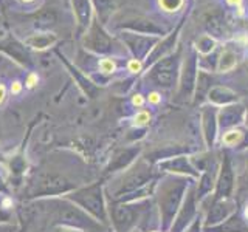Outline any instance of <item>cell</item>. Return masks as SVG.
<instances>
[{
    "instance_id": "cell-1",
    "label": "cell",
    "mask_w": 248,
    "mask_h": 232,
    "mask_svg": "<svg viewBox=\"0 0 248 232\" xmlns=\"http://www.w3.org/2000/svg\"><path fill=\"white\" fill-rule=\"evenodd\" d=\"M188 190V180L183 176L166 178L161 184L158 192V207L161 215V226L165 231H169L172 226L174 218L183 203V197Z\"/></svg>"
},
{
    "instance_id": "cell-2",
    "label": "cell",
    "mask_w": 248,
    "mask_h": 232,
    "mask_svg": "<svg viewBox=\"0 0 248 232\" xmlns=\"http://www.w3.org/2000/svg\"><path fill=\"white\" fill-rule=\"evenodd\" d=\"M68 200L75 201V204L81 206L87 214L93 215L96 220L107 223V211L103 198V188L101 183L92 184L89 188H84L68 195Z\"/></svg>"
},
{
    "instance_id": "cell-3",
    "label": "cell",
    "mask_w": 248,
    "mask_h": 232,
    "mask_svg": "<svg viewBox=\"0 0 248 232\" xmlns=\"http://www.w3.org/2000/svg\"><path fill=\"white\" fill-rule=\"evenodd\" d=\"M56 217L62 224H67V226L72 228H79L89 232H99L103 229L101 224L93 220L87 212L70 203H59V207L56 209Z\"/></svg>"
},
{
    "instance_id": "cell-4",
    "label": "cell",
    "mask_w": 248,
    "mask_h": 232,
    "mask_svg": "<svg viewBox=\"0 0 248 232\" xmlns=\"http://www.w3.org/2000/svg\"><path fill=\"white\" fill-rule=\"evenodd\" d=\"M152 180V169L149 164L146 162H138L137 166L132 167L129 172L124 175V178L120 183V188L115 190L113 198L115 200H121L124 195H129V193L140 190Z\"/></svg>"
},
{
    "instance_id": "cell-5",
    "label": "cell",
    "mask_w": 248,
    "mask_h": 232,
    "mask_svg": "<svg viewBox=\"0 0 248 232\" xmlns=\"http://www.w3.org/2000/svg\"><path fill=\"white\" fill-rule=\"evenodd\" d=\"M75 188L73 183H70L65 176L58 174H45L37 178V181L31 188V195H56V193H65Z\"/></svg>"
},
{
    "instance_id": "cell-6",
    "label": "cell",
    "mask_w": 248,
    "mask_h": 232,
    "mask_svg": "<svg viewBox=\"0 0 248 232\" xmlns=\"http://www.w3.org/2000/svg\"><path fill=\"white\" fill-rule=\"evenodd\" d=\"M138 207L129 203H113L112 206V223L116 232H129L135 226L138 218Z\"/></svg>"
},
{
    "instance_id": "cell-7",
    "label": "cell",
    "mask_w": 248,
    "mask_h": 232,
    "mask_svg": "<svg viewBox=\"0 0 248 232\" xmlns=\"http://www.w3.org/2000/svg\"><path fill=\"white\" fill-rule=\"evenodd\" d=\"M232 190H234V170H232L230 157L225 153L216 180V200L231 198Z\"/></svg>"
},
{
    "instance_id": "cell-8",
    "label": "cell",
    "mask_w": 248,
    "mask_h": 232,
    "mask_svg": "<svg viewBox=\"0 0 248 232\" xmlns=\"http://www.w3.org/2000/svg\"><path fill=\"white\" fill-rule=\"evenodd\" d=\"M196 201H197L196 190L194 189L186 190V197L183 198V203L175 215L172 226L169 229L170 232H183L186 226H189L194 215H196Z\"/></svg>"
},
{
    "instance_id": "cell-9",
    "label": "cell",
    "mask_w": 248,
    "mask_h": 232,
    "mask_svg": "<svg viewBox=\"0 0 248 232\" xmlns=\"http://www.w3.org/2000/svg\"><path fill=\"white\" fill-rule=\"evenodd\" d=\"M236 211V204L234 201L231 198H225V200H214V203L211 206L208 212V217H206V228H213V226H217V224L223 223L227 218L234 214Z\"/></svg>"
},
{
    "instance_id": "cell-10",
    "label": "cell",
    "mask_w": 248,
    "mask_h": 232,
    "mask_svg": "<svg viewBox=\"0 0 248 232\" xmlns=\"http://www.w3.org/2000/svg\"><path fill=\"white\" fill-rule=\"evenodd\" d=\"M160 169L166 170V172H170V174H177V175L199 176V172L196 170V167L192 166L191 158H188V157L169 158L166 161L160 162Z\"/></svg>"
},
{
    "instance_id": "cell-11",
    "label": "cell",
    "mask_w": 248,
    "mask_h": 232,
    "mask_svg": "<svg viewBox=\"0 0 248 232\" xmlns=\"http://www.w3.org/2000/svg\"><path fill=\"white\" fill-rule=\"evenodd\" d=\"M138 153H140V147H126V149L115 152V155L107 166V172L112 174L123 169H127L130 162L138 157Z\"/></svg>"
},
{
    "instance_id": "cell-12",
    "label": "cell",
    "mask_w": 248,
    "mask_h": 232,
    "mask_svg": "<svg viewBox=\"0 0 248 232\" xmlns=\"http://www.w3.org/2000/svg\"><path fill=\"white\" fill-rule=\"evenodd\" d=\"M245 110L242 105H230L225 107L219 113V124L222 129H231L236 127L237 124L244 119Z\"/></svg>"
},
{
    "instance_id": "cell-13",
    "label": "cell",
    "mask_w": 248,
    "mask_h": 232,
    "mask_svg": "<svg viewBox=\"0 0 248 232\" xmlns=\"http://www.w3.org/2000/svg\"><path fill=\"white\" fill-rule=\"evenodd\" d=\"M202 119H203V136L208 147L214 145L216 131H217V119H216V110L213 107H205L202 112Z\"/></svg>"
},
{
    "instance_id": "cell-14",
    "label": "cell",
    "mask_w": 248,
    "mask_h": 232,
    "mask_svg": "<svg viewBox=\"0 0 248 232\" xmlns=\"http://www.w3.org/2000/svg\"><path fill=\"white\" fill-rule=\"evenodd\" d=\"M208 232H248V224L244 221L240 214L234 212L223 223L213 228H208Z\"/></svg>"
},
{
    "instance_id": "cell-15",
    "label": "cell",
    "mask_w": 248,
    "mask_h": 232,
    "mask_svg": "<svg viewBox=\"0 0 248 232\" xmlns=\"http://www.w3.org/2000/svg\"><path fill=\"white\" fill-rule=\"evenodd\" d=\"M216 180H217L216 166H209L206 170H203V174H202L200 180H199L197 190H196V195H197L199 200H200V198H203V197H206L208 193L214 189Z\"/></svg>"
},
{
    "instance_id": "cell-16",
    "label": "cell",
    "mask_w": 248,
    "mask_h": 232,
    "mask_svg": "<svg viewBox=\"0 0 248 232\" xmlns=\"http://www.w3.org/2000/svg\"><path fill=\"white\" fill-rule=\"evenodd\" d=\"M194 77H196V60H189L185 65V72L182 77V95L183 96H191L192 88H194Z\"/></svg>"
},
{
    "instance_id": "cell-17",
    "label": "cell",
    "mask_w": 248,
    "mask_h": 232,
    "mask_svg": "<svg viewBox=\"0 0 248 232\" xmlns=\"http://www.w3.org/2000/svg\"><path fill=\"white\" fill-rule=\"evenodd\" d=\"M209 99L216 104H230L237 99L236 93L227 87H214L209 90Z\"/></svg>"
},
{
    "instance_id": "cell-18",
    "label": "cell",
    "mask_w": 248,
    "mask_h": 232,
    "mask_svg": "<svg viewBox=\"0 0 248 232\" xmlns=\"http://www.w3.org/2000/svg\"><path fill=\"white\" fill-rule=\"evenodd\" d=\"M222 141L227 145H240V147H247L248 141H247V133L242 130H230L223 135Z\"/></svg>"
},
{
    "instance_id": "cell-19",
    "label": "cell",
    "mask_w": 248,
    "mask_h": 232,
    "mask_svg": "<svg viewBox=\"0 0 248 232\" xmlns=\"http://www.w3.org/2000/svg\"><path fill=\"white\" fill-rule=\"evenodd\" d=\"M154 79L161 87H172L175 82V72L172 68H165V70H158L154 74Z\"/></svg>"
},
{
    "instance_id": "cell-20",
    "label": "cell",
    "mask_w": 248,
    "mask_h": 232,
    "mask_svg": "<svg viewBox=\"0 0 248 232\" xmlns=\"http://www.w3.org/2000/svg\"><path fill=\"white\" fill-rule=\"evenodd\" d=\"M234 65H236V54L231 51H225L220 59V70L222 72H228Z\"/></svg>"
},
{
    "instance_id": "cell-21",
    "label": "cell",
    "mask_w": 248,
    "mask_h": 232,
    "mask_svg": "<svg viewBox=\"0 0 248 232\" xmlns=\"http://www.w3.org/2000/svg\"><path fill=\"white\" fill-rule=\"evenodd\" d=\"M182 3H183V0H160V6L169 13L177 11L178 8L182 6Z\"/></svg>"
},
{
    "instance_id": "cell-22",
    "label": "cell",
    "mask_w": 248,
    "mask_h": 232,
    "mask_svg": "<svg viewBox=\"0 0 248 232\" xmlns=\"http://www.w3.org/2000/svg\"><path fill=\"white\" fill-rule=\"evenodd\" d=\"M197 48L202 53H209V51L214 48V41H213L211 37H208V36L202 37L200 41H199V46H197Z\"/></svg>"
},
{
    "instance_id": "cell-23",
    "label": "cell",
    "mask_w": 248,
    "mask_h": 232,
    "mask_svg": "<svg viewBox=\"0 0 248 232\" xmlns=\"http://www.w3.org/2000/svg\"><path fill=\"white\" fill-rule=\"evenodd\" d=\"M99 68L103 73H112L115 72V62L112 59H103L99 62Z\"/></svg>"
},
{
    "instance_id": "cell-24",
    "label": "cell",
    "mask_w": 248,
    "mask_h": 232,
    "mask_svg": "<svg viewBox=\"0 0 248 232\" xmlns=\"http://www.w3.org/2000/svg\"><path fill=\"white\" fill-rule=\"evenodd\" d=\"M129 70L132 73H138L140 70H141V62H140V59H132L129 62Z\"/></svg>"
},
{
    "instance_id": "cell-25",
    "label": "cell",
    "mask_w": 248,
    "mask_h": 232,
    "mask_svg": "<svg viewBox=\"0 0 248 232\" xmlns=\"http://www.w3.org/2000/svg\"><path fill=\"white\" fill-rule=\"evenodd\" d=\"M39 82V76L36 73H30L28 74V79H27V85L31 88V87H34V85Z\"/></svg>"
},
{
    "instance_id": "cell-26",
    "label": "cell",
    "mask_w": 248,
    "mask_h": 232,
    "mask_svg": "<svg viewBox=\"0 0 248 232\" xmlns=\"http://www.w3.org/2000/svg\"><path fill=\"white\" fill-rule=\"evenodd\" d=\"M137 124H144L146 121H149V113L147 112H141V113H138L137 115V118H135Z\"/></svg>"
},
{
    "instance_id": "cell-27",
    "label": "cell",
    "mask_w": 248,
    "mask_h": 232,
    "mask_svg": "<svg viewBox=\"0 0 248 232\" xmlns=\"http://www.w3.org/2000/svg\"><path fill=\"white\" fill-rule=\"evenodd\" d=\"M200 228H202V221H200V218L199 220H196L194 221L191 226H189V229L186 231V232H200Z\"/></svg>"
},
{
    "instance_id": "cell-28",
    "label": "cell",
    "mask_w": 248,
    "mask_h": 232,
    "mask_svg": "<svg viewBox=\"0 0 248 232\" xmlns=\"http://www.w3.org/2000/svg\"><path fill=\"white\" fill-rule=\"evenodd\" d=\"M132 102H134V105H143L144 99H143V96H141V95H135V96H134V99H132Z\"/></svg>"
},
{
    "instance_id": "cell-29",
    "label": "cell",
    "mask_w": 248,
    "mask_h": 232,
    "mask_svg": "<svg viewBox=\"0 0 248 232\" xmlns=\"http://www.w3.org/2000/svg\"><path fill=\"white\" fill-rule=\"evenodd\" d=\"M20 90H22V84H20L19 81H16V82L11 85V91H13V93H20Z\"/></svg>"
},
{
    "instance_id": "cell-30",
    "label": "cell",
    "mask_w": 248,
    "mask_h": 232,
    "mask_svg": "<svg viewBox=\"0 0 248 232\" xmlns=\"http://www.w3.org/2000/svg\"><path fill=\"white\" fill-rule=\"evenodd\" d=\"M5 96H6V87L3 84H0V104L5 101Z\"/></svg>"
},
{
    "instance_id": "cell-31",
    "label": "cell",
    "mask_w": 248,
    "mask_h": 232,
    "mask_svg": "<svg viewBox=\"0 0 248 232\" xmlns=\"http://www.w3.org/2000/svg\"><path fill=\"white\" fill-rule=\"evenodd\" d=\"M149 101H151V102H154V104H157L158 101H160V96L157 95V93H152V95L149 96Z\"/></svg>"
},
{
    "instance_id": "cell-32",
    "label": "cell",
    "mask_w": 248,
    "mask_h": 232,
    "mask_svg": "<svg viewBox=\"0 0 248 232\" xmlns=\"http://www.w3.org/2000/svg\"><path fill=\"white\" fill-rule=\"evenodd\" d=\"M227 2H228L230 5H239L240 2H242V0H227Z\"/></svg>"
},
{
    "instance_id": "cell-33",
    "label": "cell",
    "mask_w": 248,
    "mask_h": 232,
    "mask_svg": "<svg viewBox=\"0 0 248 232\" xmlns=\"http://www.w3.org/2000/svg\"><path fill=\"white\" fill-rule=\"evenodd\" d=\"M25 3H31V2H34V0H23Z\"/></svg>"
},
{
    "instance_id": "cell-34",
    "label": "cell",
    "mask_w": 248,
    "mask_h": 232,
    "mask_svg": "<svg viewBox=\"0 0 248 232\" xmlns=\"http://www.w3.org/2000/svg\"><path fill=\"white\" fill-rule=\"evenodd\" d=\"M61 232H73V231H67V229H62Z\"/></svg>"
},
{
    "instance_id": "cell-35",
    "label": "cell",
    "mask_w": 248,
    "mask_h": 232,
    "mask_svg": "<svg viewBox=\"0 0 248 232\" xmlns=\"http://www.w3.org/2000/svg\"><path fill=\"white\" fill-rule=\"evenodd\" d=\"M247 124H248V118H247Z\"/></svg>"
}]
</instances>
